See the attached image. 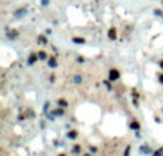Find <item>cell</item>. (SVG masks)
Returning <instances> with one entry per match:
<instances>
[{
	"label": "cell",
	"mask_w": 163,
	"mask_h": 156,
	"mask_svg": "<svg viewBox=\"0 0 163 156\" xmlns=\"http://www.w3.org/2000/svg\"><path fill=\"white\" fill-rule=\"evenodd\" d=\"M26 13V9H20V10H17L16 13H14V16H19V15H24Z\"/></svg>",
	"instance_id": "10"
},
{
	"label": "cell",
	"mask_w": 163,
	"mask_h": 156,
	"mask_svg": "<svg viewBox=\"0 0 163 156\" xmlns=\"http://www.w3.org/2000/svg\"><path fill=\"white\" fill-rule=\"evenodd\" d=\"M130 128H132V129H139L140 126H139V123H137V122H132V123H130Z\"/></svg>",
	"instance_id": "9"
},
{
	"label": "cell",
	"mask_w": 163,
	"mask_h": 156,
	"mask_svg": "<svg viewBox=\"0 0 163 156\" xmlns=\"http://www.w3.org/2000/svg\"><path fill=\"white\" fill-rule=\"evenodd\" d=\"M49 66H50V67H56V66H57V62H56L54 57H50V59H49Z\"/></svg>",
	"instance_id": "4"
},
{
	"label": "cell",
	"mask_w": 163,
	"mask_h": 156,
	"mask_svg": "<svg viewBox=\"0 0 163 156\" xmlns=\"http://www.w3.org/2000/svg\"><path fill=\"white\" fill-rule=\"evenodd\" d=\"M79 151H80V146H75V149H73V152H75V153H77Z\"/></svg>",
	"instance_id": "17"
},
{
	"label": "cell",
	"mask_w": 163,
	"mask_h": 156,
	"mask_svg": "<svg viewBox=\"0 0 163 156\" xmlns=\"http://www.w3.org/2000/svg\"><path fill=\"white\" fill-rule=\"evenodd\" d=\"M42 5H43V6H47V5H49V0H42Z\"/></svg>",
	"instance_id": "18"
},
{
	"label": "cell",
	"mask_w": 163,
	"mask_h": 156,
	"mask_svg": "<svg viewBox=\"0 0 163 156\" xmlns=\"http://www.w3.org/2000/svg\"><path fill=\"white\" fill-rule=\"evenodd\" d=\"M69 138H70V139H76V138H77V132H75V130L69 132Z\"/></svg>",
	"instance_id": "6"
},
{
	"label": "cell",
	"mask_w": 163,
	"mask_h": 156,
	"mask_svg": "<svg viewBox=\"0 0 163 156\" xmlns=\"http://www.w3.org/2000/svg\"><path fill=\"white\" fill-rule=\"evenodd\" d=\"M107 36L110 40H114V39H116V29H114V27H110V29H109Z\"/></svg>",
	"instance_id": "3"
},
{
	"label": "cell",
	"mask_w": 163,
	"mask_h": 156,
	"mask_svg": "<svg viewBox=\"0 0 163 156\" xmlns=\"http://www.w3.org/2000/svg\"><path fill=\"white\" fill-rule=\"evenodd\" d=\"M39 42H40V43H46L47 40L44 39V36H39Z\"/></svg>",
	"instance_id": "14"
},
{
	"label": "cell",
	"mask_w": 163,
	"mask_h": 156,
	"mask_svg": "<svg viewBox=\"0 0 163 156\" xmlns=\"http://www.w3.org/2000/svg\"><path fill=\"white\" fill-rule=\"evenodd\" d=\"M9 37H10V39L17 37V32H16V30H13V32H9Z\"/></svg>",
	"instance_id": "8"
},
{
	"label": "cell",
	"mask_w": 163,
	"mask_h": 156,
	"mask_svg": "<svg viewBox=\"0 0 163 156\" xmlns=\"http://www.w3.org/2000/svg\"><path fill=\"white\" fill-rule=\"evenodd\" d=\"M85 156H89V155H85Z\"/></svg>",
	"instance_id": "22"
},
{
	"label": "cell",
	"mask_w": 163,
	"mask_h": 156,
	"mask_svg": "<svg viewBox=\"0 0 163 156\" xmlns=\"http://www.w3.org/2000/svg\"><path fill=\"white\" fill-rule=\"evenodd\" d=\"M159 80H160V83H163V75H160V77H159Z\"/></svg>",
	"instance_id": "20"
},
{
	"label": "cell",
	"mask_w": 163,
	"mask_h": 156,
	"mask_svg": "<svg viewBox=\"0 0 163 156\" xmlns=\"http://www.w3.org/2000/svg\"><path fill=\"white\" fill-rule=\"evenodd\" d=\"M129 152H130V146L126 148V152H125V156H129Z\"/></svg>",
	"instance_id": "16"
},
{
	"label": "cell",
	"mask_w": 163,
	"mask_h": 156,
	"mask_svg": "<svg viewBox=\"0 0 163 156\" xmlns=\"http://www.w3.org/2000/svg\"><path fill=\"white\" fill-rule=\"evenodd\" d=\"M153 156H163V148H162V149H159V151L155 152V155H153Z\"/></svg>",
	"instance_id": "11"
},
{
	"label": "cell",
	"mask_w": 163,
	"mask_h": 156,
	"mask_svg": "<svg viewBox=\"0 0 163 156\" xmlns=\"http://www.w3.org/2000/svg\"><path fill=\"white\" fill-rule=\"evenodd\" d=\"M73 42H75V43H85V39L83 37H75L73 39Z\"/></svg>",
	"instance_id": "7"
},
{
	"label": "cell",
	"mask_w": 163,
	"mask_h": 156,
	"mask_svg": "<svg viewBox=\"0 0 163 156\" xmlns=\"http://www.w3.org/2000/svg\"><path fill=\"white\" fill-rule=\"evenodd\" d=\"M59 105H60V106H63V108H66V106H67V103H66L65 100H59Z\"/></svg>",
	"instance_id": "15"
},
{
	"label": "cell",
	"mask_w": 163,
	"mask_h": 156,
	"mask_svg": "<svg viewBox=\"0 0 163 156\" xmlns=\"http://www.w3.org/2000/svg\"><path fill=\"white\" fill-rule=\"evenodd\" d=\"M37 59H39V54L32 53L30 56H29V59H27V63H29V65H33V63H34Z\"/></svg>",
	"instance_id": "2"
},
{
	"label": "cell",
	"mask_w": 163,
	"mask_h": 156,
	"mask_svg": "<svg viewBox=\"0 0 163 156\" xmlns=\"http://www.w3.org/2000/svg\"><path fill=\"white\" fill-rule=\"evenodd\" d=\"M160 67H162V69H163V60H162V62H160Z\"/></svg>",
	"instance_id": "21"
},
{
	"label": "cell",
	"mask_w": 163,
	"mask_h": 156,
	"mask_svg": "<svg viewBox=\"0 0 163 156\" xmlns=\"http://www.w3.org/2000/svg\"><path fill=\"white\" fill-rule=\"evenodd\" d=\"M140 151L143 152L145 155H147V153H150V152H152V151H150V148H147V146H142V148H140Z\"/></svg>",
	"instance_id": "5"
},
{
	"label": "cell",
	"mask_w": 163,
	"mask_h": 156,
	"mask_svg": "<svg viewBox=\"0 0 163 156\" xmlns=\"http://www.w3.org/2000/svg\"><path fill=\"white\" fill-rule=\"evenodd\" d=\"M53 115H57V116H60V115H63V110L62 109H56L53 112Z\"/></svg>",
	"instance_id": "13"
},
{
	"label": "cell",
	"mask_w": 163,
	"mask_h": 156,
	"mask_svg": "<svg viewBox=\"0 0 163 156\" xmlns=\"http://www.w3.org/2000/svg\"><path fill=\"white\" fill-rule=\"evenodd\" d=\"M46 57H47V56H46V53H44V52H40V53H39V59L44 60V59H46Z\"/></svg>",
	"instance_id": "12"
},
{
	"label": "cell",
	"mask_w": 163,
	"mask_h": 156,
	"mask_svg": "<svg viewBox=\"0 0 163 156\" xmlns=\"http://www.w3.org/2000/svg\"><path fill=\"white\" fill-rule=\"evenodd\" d=\"M155 13H156V15H160V16H163V11L162 10H155Z\"/></svg>",
	"instance_id": "19"
},
{
	"label": "cell",
	"mask_w": 163,
	"mask_h": 156,
	"mask_svg": "<svg viewBox=\"0 0 163 156\" xmlns=\"http://www.w3.org/2000/svg\"><path fill=\"white\" fill-rule=\"evenodd\" d=\"M109 79H110L112 82L117 80V79H119V72H117L116 69H112L110 70V75H109Z\"/></svg>",
	"instance_id": "1"
}]
</instances>
